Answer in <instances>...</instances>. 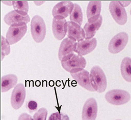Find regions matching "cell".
Masks as SVG:
<instances>
[{"label":"cell","mask_w":131,"mask_h":120,"mask_svg":"<svg viewBox=\"0 0 131 120\" xmlns=\"http://www.w3.org/2000/svg\"><path fill=\"white\" fill-rule=\"evenodd\" d=\"M67 21L65 18L55 17L53 18L52 30L54 37L58 40H61L67 34Z\"/></svg>","instance_id":"cell-12"},{"label":"cell","mask_w":131,"mask_h":120,"mask_svg":"<svg viewBox=\"0 0 131 120\" xmlns=\"http://www.w3.org/2000/svg\"><path fill=\"white\" fill-rule=\"evenodd\" d=\"M17 76L13 74H9L3 76L2 78L1 91L2 92H6L15 87L17 84Z\"/></svg>","instance_id":"cell-19"},{"label":"cell","mask_w":131,"mask_h":120,"mask_svg":"<svg viewBox=\"0 0 131 120\" xmlns=\"http://www.w3.org/2000/svg\"><path fill=\"white\" fill-rule=\"evenodd\" d=\"M128 35L124 32H120L112 38L109 43L108 50L112 54H117L122 51L127 44Z\"/></svg>","instance_id":"cell-7"},{"label":"cell","mask_w":131,"mask_h":120,"mask_svg":"<svg viewBox=\"0 0 131 120\" xmlns=\"http://www.w3.org/2000/svg\"><path fill=\"white\" fill-rule=\"evenodd\" d=\"M27 106H28V109L30 111H34L37 110V107H38V104H37V102L31 100L28 102Z\"/></svg>","instance_id":"cell-26"},{"label":"cell","mask_w":131,"mask_h":120,"mask_svg":"<svg viewBox=\"0 0 131 120\" xmlns=\"http://www.w3.org/2000/svg\"><path fill=\"white\" fill-rule=\"evenodd\" d=\"M4 4L6 5L7 6H13V2L11 1H5V2H2Z\"/></svg>","instance_id":"cell-29"},{"label":"cell","mask_w":131,"mask_h":120,"mask_svg":"<svg viewBox=\"0 0 131 120\" xmlns=\"http://www.w3.org/2000/svg\"><path fill=\"white\" fill-rule=\"evenodd\" d=\"M26 97L25 86L22 83L16 85L12 92L11 104L15 110H18L23 106Z\"/></svg>","instance_id":"cell-11"},{"label":"cell","mask_w":131,"mask_h":120,"mask_svg":"<svg viewBox=\"0 0 131 120\" xmlns=\"http://www.w3.org/2000/svg\"><path fill=\"white\" fill-rule=\"evenodd\" d=\"M102 22V16H100L99 18L94 22L88 21L85 24L84 30L85 33V38H93L96 32L101 27Z\"/></svg>","instance_id":"cell-18"},{"label":"cell","mask_w":131,"mask_h":120,"mask_svg":"<svg viewBox=\"0 0 131 120\" xmlns=\"http://www.w3.org/2000/svg\"><path fill=\"white\" fill-rule=\"evenodd\" d=\"M61 63L63 69L70 73L74 70L84 69L86 64L85 58L77 54H74L66 60L61 62Z\"/></svg>","instance_id":"cell-5"},{"label":"cell","mask_w":131,"mask_h":120,"mask_svg":"<svg viewBox=\"0 0 131 120\" xmlns=\"http://www.w3.org/2000/svg\"><path fill=\"white\" fill-rule=\"evenodd\" d=\"M10 52V44L6 38L2 36V60H3L6 56L9 54Z\"/></svg>","instance_id":"cell-23"},{"label":"cell","mask_w":131,"mask_h":120,"mask_svg":"<svg viewBox=\"0 0 131 120\" xmlns=\"http://www.w3.org/2000/svg\"><path fill=\"white\" fill-rule=\"evenodd\" d=\"M92 86L95 91L103 92L107 88V81L103 70L100 66L95 65L91 68L90 73Z\"/></svg>","instance_id":"cell-2"},{"label":"cell","mask_w":131,"mask_h":120,"mask_svg":"<svg viewBox=\"0 0 131 120\" xmlns=\"http://www.w3.org/2000/svg\"><path fill=\"white\" fill-rule=\"evenodd\" d=\"M48 111L45 108L39 109L33 116L34 120H46Z\"/></svg>","instance_id":"cell-24"},{"label":"cell","mask_w":131,"mask_h":120,"mask_svg":"<svg viewBox=\"0 0 131 120\" xmlns=\"http://www.w3.org/2000/svg\"><path fill=\"white\" fill-rule=\"evenodd\" d=\"M32 37L37 43H41L45 39L46 33V25L43 18L39 15L33 17L30 23Z\"/></svg>","instance_id":"cell-1"},{"label":"cell","mask_w":131,"mask_h":120,"mask_svg":"<svg viewBox=\"0 0 131 120\" xmlns=\"http://www.w3.org/2000/svg\"><path fill=\"white\" fill-rule=\"evenodd\" d=\"M130 14H131V9H130Z\"/></svg>","instance_id":"cell-31"},{"label":"cell","mask_w":131,"mask_h":120,"mask_svg":"<svg viewBox=\"0 0 131 120\" xmlns=\"http://www.w3.org/2000/svg\"><path fill=\"white\" fill-rule=\"evenodd\" d=\"M27 31V26L26 24L23 25L10 26L8 29L6 39L10 45L19 42L25 35Z\"/></svg>","instance_id":"cell-10"},{"label":"cell","mask_w":131,"mask_h":120,"mask_svg":"<svg viewBox=\"0 0 131 120\" xmlns=\"http://www.w3.org/2000/svg\"><path fill=\"white\" fill-rule=\"evenodd\" d=\"M105 98L112 104L121 105L128 102L131 99V96L128 92L125 90L113 89L106 93Z\"/></svg>","instance_id":"cell-3"},{"label":"cell","mask_w":131,"mask_h":120,"mask_svg":"<svg viewBox=\"0 0 131 120\" xmlns=\"http://www.w3.org/2000/svg\"><path fill=\"white\" fill-rule=\"evenodd\" d=\"M4 19L7 25L11 26L27 25L30 21V18L28 14L20 13L13 10L7 13Z\"/></svg>","instance_id":"cell-9"},{"label":"cell","mask_w":131,"mask_h":120,"mask_svg":"<svg viewBox=\"0 0 131 120\" xmlns=\"http://www.w3.org/2000/svg\"><path fill=\"white\" fill-rule=\"evenodd\" d=\"M18 120H34L31 116L27 113L21 114L18 117Z\"/></svg>","instance_id":"cell-27"},{"label":"cell","mask_w":131,"mask_h":120,"mask_svg":"<svg viewBox=\"0 0 131 120\" xmlns=\"http://www.w3.org/2000/svg\"><path fill=\"white\" fill-rule=\"evenodd\" d=\"M45 2L44 1H37V2H34V3L36 5L39 6L42 5V4H43L44 3H45Z\"/></svg>","instance_id":"cell-30"},{"label":"cell","mask_w":131,"mask_h":120,"mask_svg":"<svg viewBox=\"0 0 131 120\" xmlns=\"http://www.w3.org/2000/svg\"><path fill=\"white\" fill-rule=\"evenodd\" d=\"M13 6L15 10L23 14H28L29 4L27 1H13Z\"/></svg>","instance_id":"cell-22"},{"label":"cell","mask_w":131,"mask_h":120,"mask_svg":"<svg viewBox=\"0 0 131 120\" xmlns=\"http://www.w3.org/2000/svg\"><path fill=\"white\" fill-rule=\"evenodd\" d=\"M109 9L116 22L121 25H124L127 21V15L126 10L119 2L112 1L109 4Z\"/></svg>","instance_id":"cell-8"},{"label":"cell","mask_w":131,"mask_h":120,"mask_svg":"<svg viewBox=\"0 0 131 120\" xmlns=\"http://www.w3.org/2000/svg\"><path fill=\"white\" fill-rule=\"evenodd\" d=\"M72 77L81 87L91 91H95L92 86L90 73L84 69L76 70L71 72Z\"/></svg>","instance_id":"cell-6"},{"label":"cell","mask_w":131,"mask_h":120,"mask_svg":"<svg viewBox=\"0 0 131 120\" xmlns=\"http://www.w3.org/2000/svg\"><path fill=\"white\" fill-rule=\"evenodd\" d=\"M77 42L72 38L67 37L62 41L59 47L58 56L60 61L66 60L75 54Z\"/></svg>","instance_id":"cell-4"},{"label":"cell","mask_w":131,"mask_h":120,"mask_svg":"<svg viewBox=\"0 0 131 120\" xmlns=\"http://www.w3.org/2000/svg\"><path fill=\"white\" fill-rule=\"evenodd\" d=\"M97 43L96 38H84L77 42L75 53L82 56L86 55L94 50Z\"/></svg>","instance_id":"cell-13"},{"label":"cell","mask_w":131,"mask_h":120,"mask_svg":"<svg viewBox=\"0 0 131 120\" xmlns=\"http://www.w3.org/2000/svg\"><path fill=\"white\" fill-rule=\"evenodd\" d=\"M49 120H70V118L68 116L65 114L56 112L50 115Z\"/></svg>","instance_id":"cell-25"},{"label":"cell","mask_w":131,"mask_h":120,"mask_svg":"<svg viewBox=\"0 0 131 120\" xmlns=\"http://www.w3.org/2000/svg\"><path fill=\"white\" fill-rule=\"evenodd\" d=\"M121 73L125 80L131 82V58L128 57L124 58L121 66Z\"/></svg>","instance_id":"cell-20"},{"label":"cell","mask_w":131,"mask_h":120,"mask_svg":"<svg viewBox=\"0 0 131 120\" xmlns=\"http://www.w3.org/2000/svg\"><path fill=\"white\" fill-rule=\"evenodd\" d=\"M74 8V4L70 1L60 2L53 8V17H60L65 18L71 14Z\"/></svg>","instance_id":"cell-15"},{"label":"cell","mask_w":131,"mask_h":120,"mask_svg":"<svg viewBox=\"0 0 131 120\" xmlns=\"http://www.w3.org/2000/svg\"><path fill=\"white\" fill-rule=\"evenodd\" d=\"M67 35L68 37L72 38L77 42L85 38L84 29L77 23L71 21H67Z\"/></svg>","instance_id":"cell-16"},{"label":"cell","mask_w":131,"mask_h":120,"mask_svg":"<svg viewBox=\"0 0 131 120\" xmlns=\"http://www.w3.org/2000/svg\"><path fill=\"white\" fill-rule=\"evenodd\" d=\"M119 3H120V4L123 6V7H127L129 5L130 3H131V2H129V1H125V2H119Z\"/></svg>","instance_id":"cell-28"},{"label":"cell","mask_w":131,"mask_h":120,"mask_svg":"<svg viewBox=\"0 0 131 120\" xmlns=\"http://www.w3.org/2000/svg\"><path fill=\"white\" fill-rule=\"evenodd\" d=\"M97 111L98 105L96 100L93 98H89L83 107L82 120H96Z\"/></svg>","instance_id":"cell-14"},{"label":"cell","mask_w":131,"mask_h":120,"mask_svg":"<svg viewBox=\"0 0 131 120\" xmlns=\"http://www.w3.org/2000/svg\"><path fill=\"white\" fill-rule=\"evenodd\" d=\"M83 18V16L81 7L77 4H74L73 9L70 15V20L81 26L82 24Z\"/></svg>","instance_id":"cell-21"},{"label":"cell","mask_w":131,"mask_h":120,"mask_svg":"<svg viewBox=\"0 0 131 120\" xmlns=\"http://www.w3.org/2000/svg\"><path fill=\"white\" fill-rule=\"evenodd\" d=\"M102 2L100 1L90 2L86 9V16L89 22H94L100 17Z\"/></svg>","instance_id":"cell-17"},{"label":"cell","mask_w":131,"mask_h":120,"mask_svg":"<svg viewBox=\"0 0 131 120\" xmlns=\"http://www.w3.org/2000/svg\"><path fill=\"white\" fill-rule=\"evenodd\" d=\"M119 120V119H118V120Z\"/></svg>","instance_id":"cell-32"}]
</instances>
